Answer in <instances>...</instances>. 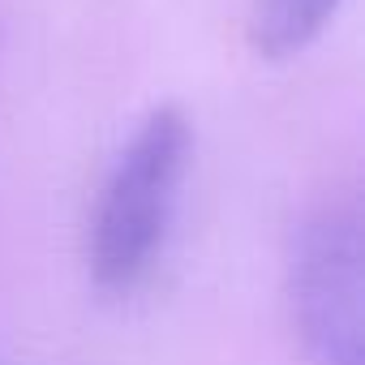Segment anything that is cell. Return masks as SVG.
Here are the masks:
<instances>
[{"mask_svg":"<svg viewBox=\"0 0 365 365\" xmlns=\"http://www.w3.org/2000/svg\"><path fill=\"white\" fill-rule=\"evenodd\" d=\"M185 163H190V120L180 108L163 103L138 125V133L116 155L99 190L86 262L103 292H133L150 275L176 211Z\"/></svg>","mask_w":365,"mask_h":365,"instance_id":"1","label":"cell"},{"mask_svg":"<svg viewBox=\"0 0 365 365\" xmlns=\"http://www.w3.org/2000/svg\"><path fill=\"white\" fill-rule=\"evenodd\" d=\"M292 314L314 365H365V241L356 202H327L297 237Z\"/></svg>","mask_w":365,"mask_h":365,"instance_id":"2","label":"cell"},{"mask_svg":"<svg viewBox=\"0 0 365 365\" xmlns=\"http://www.w3.org/2000/svg\"><path fill=\"white\" fill-rule=\"evenodd\" d=\"M335 9L339 0H250V48L262 61H288L327 31Z\"/></svg>","mask_w":365,"mask_h":365,"instance_id":"3","label":"cell"}]
</instances>
